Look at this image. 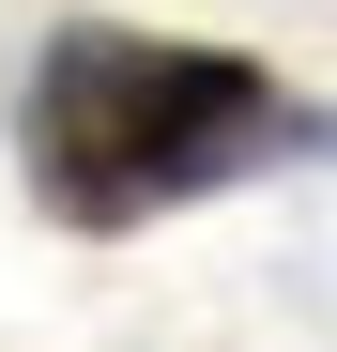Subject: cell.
Returning <instances> with one entry per match:
<instances>
[{
    "label": "cell",
    "instance_id": "6da1fadb",
    "mask_svg": "<svg viewBox=\"0 0 337 352\" xmlns=\"http://www.w3.org/2000/svg\"><path fill=\"white\" fill-rule=\"evenodd\" d=\"M16 153H31V199L62 230H138V214H184L215 184H261V168L337 153V107H307L276 62H246V46L77 16V31H46V62H31Z\"/></svg>",
    "mask_w": 337,
    "mask_h": 352
}]
</instances>
